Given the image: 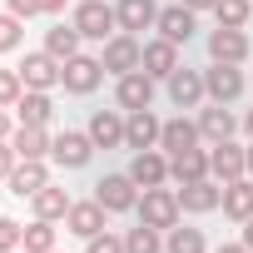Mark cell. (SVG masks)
Masks as SVG:
<instances>
[{"label":"cell","mask_w":253,"mask_h":253,"mask_svg":"<svg viewBox=\"0 0 253 253\" xmlns=\"http://www.w3.org/2000/svg\"><path fill=\"white\" fill-rule=\"evenodd\" d=\"M139 209V223H149V228H159V233H169L174 223H179V189H164V184H154V189H144V199L134 204Z\"/></svg>","instance_id":"6da1fadb"},{"label":"cell","mask_w":253,"mask_h":253,"mask_svg":"<svg viewBox=\"0 0 253 253\" xmlns=\"http://www.w3.org/2000/svg\"><path fill=\"white\" fill-rule=\"evenodd\" d=\"M75 30H80L84 40H114V35H119V15H114V5H104V0H80Z\"/></svg>","instance_id":"7a4b0ae2"},{"label":"cell","mask_w":253,"mask_h":253,"mask_svg":"<svg viewBox=\"0 0 253 253\" xmlns=\"http://www.w3.org/2000/svg\"><path fill=\"white\" fill-rule=\"evenodd\" d=\"M104 75H129V70H139L144 65V45H139V35H129V30H119L114 40H104Z\"/></svg>","instance_id":"3957f363"},{"label":"cell","mask_w":253,"mask_h":253,"mask_svg":"<svg viewBox=\"0 0 253 253\" xmlns=\"http://www.w3.org/2000/svg\"><path fill=\"white\" fill-rule=\"evenodd\" d=\"M99 80H104V60H94V55H70L65 70H60V84L70 94H94Z\"/></svg>","instance_id":"277c9868"},{"label":"cell","mask_w":253,"mask_h":253,"mask_svg":"<svg viewBox=\"0 0 253 253\" xmlns=\"http://www.w3.org/2000/svg\"><path fill=\"white\" fill-rule=\"evenodd\" d=\"M114 99H119V109H124V114H134V109H154V75H144V70L119 75Z\"/></svg>","instance_id":"5b68a950"},{"label":"cell","mask_w":253,"mask_h":253,"mask_svg":"<svg viewBox=\"0 0 253 253\" xmlns=\"http://www.w3.org/2000/svg\"><path fill=\"white\" fill-rule=\"evenodd\" d=\"M94 199H99L109 213H129V209L139 204V184H134L129 174H104V179L94 184Z\"/></svg>","instance_id":"8992f818"},{"label":"cell","mask_w":253,"mask_h":253,"mask_svg":"<svg viewBox=\"0 0 253 253\" xmlns=\"http://www.w3.org/2000/svg\"><path fill=\"white\" fill-rule=\"evenodd\" d=\"M209 174H213L218 184L243 179V174H248V149H243V144H233V139L213 144V149H209Z\"/></svg>","instance_id":"52a82bcc"},{"label":"cell","mask_w":253,"mask_h":253,"mask_svg":"<svg viewBox=\"0 0 253 253\" xmlns=\"http://www.w3.org/2000/svg\"><path fill=\"white\" fill-rule=\"evenodd\" d=\"M60 70H65V60H55L50 50H35V55L20 60V80H25V89H55V84H60Z\"/></svg>","instance_id":"ba28073f"},{"label":"cell","mask_w":253,"mask_h":253,"mask_svg":"<svg viewBox=\"0 0 253 253\" xmlns=\"http://www.w3.org/2000/svg\"><path fill=\"white\" fill-rule=\"evenodd\" d=\"M204 89H209V99H218V104H233L238 94H243V70L238 65H209L204 70Z\"/></svg>","instance_id":"9c48e42d"},{"label":"cell","mask_w":253,"mask_h":253,"mask_svg":"<svg viewBox=\"0 0 253 253\" xmlns=\"http://www.w3.org/2000/svg\"><path fill=\"white\" fill-rule=\"evenodd\" d=\"M159 134H164V124L154 119V109H134L129 119H124V144H129L134 154L139 149H159Z\"/></svg>","instance_id":"30bf717a"},{"label":"cell","mask_w":253,"mask_h":253,"mask_svg":"<svg viewBox=\"0 0 253 253\" xmlns=\"http://www.w3.org/2000/svg\"><path fill=\"white\" fill-rule=\"evenodd\" d=\"M204 70H189V65H179L174 75H169V99L179 104V109H199L204 104Z\"/></svg>","instance_id":"8fae6325"},{"label":"cell","mask_w":253,"mask_h":253,"mask_svg":"<svg viewBox=\"0 0 253 253\" xmlns=\"http://www.w3.org/2000/svg\"><path fill=\"white\" fill-rule=\"evenodd\" d=\"M50 154H55V164H60V169H84V164H89V154H94V139H89V134H80V129H65V134L50 144Z\"/></svg>","instance_id":"7c38bea8"},{"label":"cell","mask_w":253,"mask_h":253,"mask_svg":"<svg viewBox=\"0 0 253 253\" xmlns=\"http://www.w3.org/2000/svg\"><path fill=\"white\" fill-rule=\"evenodd\" d=\"M209 60H218V65H243V60H248V35L218 25V30L209 35Z\"/></svg>","instance_id":"4fadbf2b"},{"label":"cell","mask_w":253,"mask_h":253,"mask_svg":"<svg viewBox=\"0 0 253 253\" xmlns=\"http://www.w3.org/2000/svg\"><path fill=\"white\" fill-rule=\"evenodd\" d=\"M218 204H223V184L218 179H194V184L179 189V209H189V213H213Z\"/></svg>","instance_id":"5bb4252c"},{"label":"cell","mask_w":253,"mask_h":253,"mask_svg":"<svg viewBox=\"0 0 253 253\" xmlns=\"http://www.w3.org/2000/svg\"><path fill=\"white\" fill-rule=\"evenodd\" d=\"M84 134L94 139V149H119V144H124V114H119V109H94Z\"/></svg>","instance_id":"9a60e30c"},{"label":"cell","mask_w":253,"mask_h":253,"mask_svg":"<svg viewBox=\"0 0 253 253\" xmlns=\"http://www.w3.org/2000/svg\"><path fill=\"white\" fill-rule=\"evenodd\" d=\"M199 10H189V5H169V10H159V35L164 40H174V45H189L194 40V30H199V20H194Z\"/></svg>","instance_id":"2e32d148"},{"label":"cell","mask_w":253,"mask_h":253,"mask_svg":"<svg viewBox=\"0 0 253 253\" xmlns=\"http://www.w3.org/2000/svg\"><path fill=\"white\" fill-rule=\"evenodd\" d=\"M5 184H10V194H15V199H35V194L50 184V169H45V159H20V164H15V174H10Z\"/></svg>","instance_id":"e0dca14e"},{"label":"cell","mask_w":253,"mask_h":253,"mask_svg":"<svg viewBox=\"0 0 253 253\" xmlns=\"http://www.w3.org/2000/svg\"><path fill=\"white\" fill-rule=\"evenodd\" d=\"M104 204L99 199H84V204H70V213H65V223H70V233L75 238H94V233H104Z\"/></svg>","instance_id":"ac0fdd59"},{"label":"cell","mask_w":253,"mask_h":253,"mask_svg":"<svg viewBox=\"0 0 253 253\" xmlns=\"http://www.w3.org/2000/svg\"><path fill=\"white\" fill-rule=\"evenodd\" d=\"M233 129H238V119H233V109L228 104H209V109H199V134L209 139V144H223V139H233Z\"/></svg>","instance_id":"d6986e66"},{"label":"cell","mask_w":253,"mask_h":253,"mask_svg":"<svg viewBox=\"0 0 253 253\" xmlns=\"http://www.w3.org/2000/svg\"><path fill=\"white\" fill-rule=\"evenodd\" d=\"M114 15H119V30H129V35L159 25V5H154V0H119Z\"/></svg>","instance_id":"ffe728a7"},{"label":"cell","mask_w":253,"mask_h":253,"mask_svg":"<svg viewBox=\"0 0 253 253\" xmlns=\"http://www.w3.org/2000/svg\"><path fill=\"white\" fill-rule=\"evenodd\" d=\"M139 70H144V75H154V80H169V75L179 70V45H174V40H164V35H159V40H149V45H144V65H139Z\"/></svg>","instance_id":"44dd1931"},{"label":"cell","mask_w":253,"mask_h":253,"mask_svg":"<svg viewBox=\"0 0 253 253\" xmlns=\"http://www.w3.org/2000/svg\"><path fill=\"white\" fill-rule=\"evenodd\" d=\"M129 179H134L139 189L164 184V179H169V154H159V149H139V154H134V164H129Z\"/></svg>","instance_id":"7402d4cb"},{"label":"cell","mask_w":253,"mask_h":253,"mask_svg":"<svg viewBox=\"0 0 253 253\" xmlns=\"http://www.w3.org/2000/svg\"><path fill=\"white\" fill-rule=\"evenodd\" d=\"M199 139H204V134H199V124L179 114V119H164L159 149H164V154H184V149H199Z\"/></svg>","instance_id":"603a6c76"},{"label":"cell","mask_w":253,"mask_h":253,"mask_svg":"<svg viewBox=\"0 0 253 253\" xmlns=\"http://www.w3.org/2000/svg\"><path fill=\"white\" fill-rule=\"evenodd\" d=\"M169 179H179V184L213 179V174H209V149H184V154H169Z\"/></svg>","instance_id":"cb8c5ba5"},{"label":"cell","mask_w":253,"mask_h":253,"mask_svg":"<svg viewBox=\"0 0 253 253\" xmlns=\"http://www.w3.org/2000/svg\"><path fill=\"white\" fill-rule=\"evenodd\" d=\"M50 134H45V124H20V129L10 134V149L20 154V159H45L50 154Z\"/></svg>","instance_id":"d4e9b609"},{"label":"cell","mask_w":253,"mask_h":253,"mask_svg":"<svg viewBox=\"0 0 253 253\" xmlns=\"http://www.w3.org/2000/svg\"><path fill=\"white\" fill-rule=\"evenodd\" d=\"M223 213H228L233 223L253 218V179H248V174L233 179V184H223Z\"/></svg>","instance_id":"484cf974"},{"label":"cell","mask_w":253,"mask_h":253,"mask_svg":"<svg viewBox=\"0 0 253 253\" xmlns=\"http://www.w3.org/2000/svg\"><path fill=\"white\" fill-rule=\"evenodd\" d=\"M15 114H20V124H50V114H55L50 89H25L15 99Z\"/></svg>","instance_id":"4316f807"},{"label":"cell","mask_w":253,"mask_h":253,"mask_svg":"<svg viewBox=\"0 0 253 253\" xmlns=\"http://www.w3.org/2000/svg\"><path fill=\"white\" fill-rule=\"evenodd\" d=\"M80 40H84V35L75 30V20H70V25L60 20V25H50V30H45V50H50L55 60H70V55H80Z\"/></svg>","instance_id":"83f0119b"},{"label":"cell","mask_w":253,"mask_h":253,"mask_svg":"<svg viewBox=\"0 0 253 253\" xmlns=\"http://www.w3.org/2000/svg\"><path fill=\"white\" fill-rule=\"evenodd\" d=\"M70 204H75V199H70L65 189L45 184V189L35 194V218H50V223H55V218H65V213H70Z\"/></svg>","instance_id":"f1b7e54d"},{"label":"cell","mask_w":253,"mask_h":253,"mask_svg":"<svg viewBox=\"0 0 253 253\" xmlns=\"http://www.w3.org/2000/svg\"><path fill=\"white\" fill-rule=\"evenodd\" d=\"M164 253H209V243H204V228H169L164 233Z\"/></svg>","instance_id":"f546056e"},{"label":"cell","mask_w":253,"mask_h":253,"mask_svg":"<svg viewBox=\"0 0 253 253\" xmlns=\"http://www.w3.org/2000/svg\"><path fill=\"white\" fill-rule=\"evenodd\" d=\"M124 253H164V233L149 228V223H134L124 233Z\"/></svg>","instance_id":"4dcf8cb0"},{"label":"cell","mask_w":253,"mask_h":253,"mask_svg":"<svg viewBox=\"0 0 253 253\" xmlns=\"http://www.w3.org/2000/svg\"><path fill=\"white\" fill-rule=\"evenodd\" d=\"M213 15H218V25L243 30V25L253 20V0H218V5H213Z\"/></svg>","instance_id":"1f68e13d"},{"label":"cell","mask_w":253,"mask_h":253,"mask_svg":"<svg viewBox=\"0 0 253 253\" xmlns=\"http://www.w3.org/2000/svg\"><path fill=\"white\" fill-rule=\"evenodd\" d=\"M25 253H55V223L50 218H35L30 228H25V243H20Z\"/></svg>","instance_id":"d6a6232c"},{"label":"cell","mask_w":253,"mask_h":253,"mask_svg":"<svg viewBox=\"0 0 253 253\" xmlns=\"http://www.w3.org/2000/svg\"><path fill=\"white\" fill-rule=\"evenodd\" d=\"M20 40H25V20L20 15H0V55H5V50H20Z\"/></svg>","instance_id":"836d02e7"},{"label":"cell","mask_w":253,"mask_h":253,"mask_svg":"<svg viewBox=\"0 0 253 253\" xmlns=\"http://www.w3.org/2000/svg\"><path fill=\"white\" fill-rule=\"evenodd\" d=\"M25 94V80L20 70H0V109H15V99Z\"/></svg>","instance_id":"e575fe53"},{"label":"cell","mask_w":253,"mask_h":253,"mask_svg":"<svg viewBox=\"0 0 253 253\" xmlns=\"http://www.w3.org/2000/svg\"><path fill=\"white\" fill-rule=\"evenodd\" d=\"M20 243H25V228L15 218H0V253H15Z\"/></svg>","instance_id":"d590c367"},{"label":"cell","mask_w":253,"mask_h":253,"mask_svg":"<svg viewBox=\"0 0 253 253\" xmlns=\"http://www.w3.org/2000/svg\"><path fill=\"white\" fill-rule=\"evenodd\" d=\"M84 243H89L84 253H124V238H119V233H109V228H104V233H94V238H84Z\"/></svg>","instance_id":"8d00e7d4"},{"label":"cell","mask_w":253,"mask_h":253,"mask_svg":"<svg viewBox=\"0 0 253 253\" xmlns=\"http://www.w3.org/2000/svg\"><path fill=\"white\" fill-rule=\"evenodd\" d=\"M15 164H20V154L10 149V139H0V179H10V174H15Z\"/></svg>","instance_id":"74e56055"},{"label":"cell","mask_w":253,"mask_h":253,"mask_svg":"<svg viewBox=\"0 0 253 253\" xmlns=\"http://www.w3.org/2000/svg\"><path fill=\"white\" fill-rule=\"evenodd\" d=\"M5 10L20 15V20H30V15H40V0H5Z\"/></svg>","instance_id":"f35d334b"},{"label":"cell","mask_w":253,"mask_h":253,"mask_svg":"<svg viewBox=\"0 0 253 253\" xmlns=\"http://www.w3.org/2000/svg\"><path fill=\"white\" fill-rule=\"evenodd\" d=\"M65 10V0H40V15H60Z\"/></svg>","instance_id":"ab89813d"},{"label":"cell","mask_w":253,"mask_h":253,"mask_svg":"<svg viewBox=\"0 0 253 253\" xmlns=\"http://www.w3.org/2000/svg\"><path fill=\"white\" fill-rule=\"evenodd\" d=\"M10 134H15V124H10V114H5V109H0V139H10Z\"/></svg>","instance_id":"60d3db41"},{"label":"cell","mask_w":253,"mask_h":253,"mask_svg":"<svg viewBox=\"0 0 253 253\" xmlns=\"http://www.w3.org/2000/svg\"><path fill=\"white\" fill-rule=\"evenodd\" d=\"M179 5H189V10H213L218 0H179Z\"/></svg>","instance_id":"b9f144b4"},{"label":"cell","mask_w":253,"mask_h":253,"mask_svg":"<svg viewBox=\"0 0 253 253\" xmlns=\"http://www.w3.org/2000/svg\"><path fill=\"white\" fill-rule=\"evenodd\" d=\"M243 248L253 253V218H243Z\"/></svg>","instance_id":"7bdbcfd3"},{"label":"cell","mask_w":253,"mask_h":253,"mask_svg":"<svg viewBox=\"0 0 253 253\" xmlns=\"http://www.w3.org/2000/svg\"><path fill=\"white\" fill-rule=\"evenodd\" d=\"M213 253H248V248H243V238H238V243H218Z\"/></svg>","instance_id":"ee69618b"},{"label":"cell","mask_w":253,"mask_h":253,"mask_svg":"<svg viewBox=\"0 0 253 253\" xmlns=\"http://www.w3.org/2000/svg\"><path fill=\"white\" fill-rule=\"evenodd\" d=\"M243 129H248V139H253V109H248V114H243Z\"/></svg>","instance_id":"f6af8a7d"},{"label":"cell","mask_w":253,"mask_h":253,"mask_svg":"<svg viewBox=\"0 0 253 253\" xmlns=\"http://www.w3.org/2000/svg\"><path fill=\"white\" fill-rule=\"evenodd\" d=\"M248 174H253V139H248Z\"/></svg>","instance_id":"bcb514c9"},{"label":"cell","mask_w":253,"mask_h":253,"mask_svg":"<svg viewBox=\"0 0 253 253\" xmlns=\"http://www.w3.org/2000/svg\"><path fill=\"white\" fill-rule=\"evenodd\" d=\"M55 253H60V248H55Z\"/></svg>","instance_id":"7dc6e473"}]
</instances>
